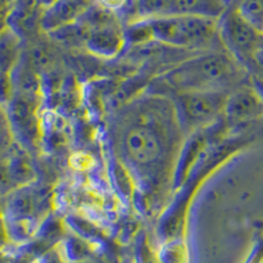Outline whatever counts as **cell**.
Here are the masks:
<instances>
[{"label": "cell", "mask_w": 263, "mask_h": 263, "mask_svg": "<svg viewBox=\"0 0 263 263\" xmlns=\"http://www.w3.org/2000/svg\"><path fill=\"white\" fill-rule=\"evenodd\" d=\"M39 100L40 96L13 92L6 105L16 142L27 150L36 147L41 140Z\"/></svg>", "instance_id": "obj_5"}, {"label": "cell", "mask_w": 263, "mask_h": 263, "mask_svg": "<svg viewBox=\"0 0 263 263\" xmlns=\"http://www.w3.org/2000/svg\"><path fill=\"white\" fill-rule=\"evenodd\" d=\"M9 238L8 230H7L6 221H4L3 211H2V206H0V246L3 245L4 242H7Z\"/></svg>", "instance_id": "obj_17"}, {"label": "cell", "mask_w": 263, "mask_h": 263, "mask_svg": "<svg viewBox=\"0 0 263 263\" xmlns=\"http://www.w3.org/2000/svg\"><path fill=\"white\" fill-rule=\"evenodd\" d=\"M128 0H98L99 6H102L103 8L108 9V11H116L124 7Z\"/></svg>", "instance_id": "obj_16"}, {"label": "cell", "mask_w": 263, "mask_h": 263, "mask_svg": "<svg viewBox=\"0 0 263 263\" xmlns=\"http://www.w3.org/2000/svg\"><path fill=\"white\" fill-rule=\"evenodd\" d=\"M263 116V96L254 88L243 87L228 96L224 119L230 125L246 124Z\"/></svg>", "instance_id": "obj_6"}, {"label": "cell", "mask_w": 263, "mask_h": 263, "mask_svg": "<svg viewBox=\"0 0 263 263\" xmlns=\"http://www.w3.org/2000/svg\"><path fill=\"white\" fill-rule=\"evenodd\" d=\"M227 100L224 91H190L177 95L180 117L192 129H203L224 116Z\"/></svg>", "instance_id": "obj_4"}, {"label": "cell", "mask_w": 263, "mask_h": 263, "mask_svg": "<svg viewBox=\"0 0 263 263\" xmlns=\"http://www.w3.org/2000/svg\"><path fill=\"white\" fill-rule=\"evenodd\" d=\"M138 12L144 18L162 17L170 13V8L174 0H136Z\"/></svg>", "instance_id": "obj_15"}, {"label": "cell", "mask_w": 263, "mask_h": 263, "mask_svg": "<svg viewBox=\"0 0 263 263\" xmlns=\"http://www.w3.org/2000/svg\"><path fill=\"white\" fill-rule=\"evenodd\" d=\"M21 39L11 28L0 30V75H11L21 57Z\"/></svg>", "instance_id": "obj_12"}, {"label": "cell", "mask_w": 263, "mask_h": 263, "mask_svg": "<svg viewBox=\"0 0 263 263\" xmlns=\"http://www.w3.org/2000/svg\"><path fill=\"white\" fill-rule=\"evenodd\" d=\"M88 7L90 0H57L50 7L44 9L40 17V25L44 30L51 33L77 23Z\"/></svg>", "instance_id": "obj_8"}, {"label": "cell", "mask_w": 263, "mask_h": 263, "mask_svg": "<svg viewBox=\"0 0 263 263\" xmlns=\"http://www.w3.org/2000/svg\"><path fill=\"white\" fill-rule=\"evenodd\" d=\"M241 75V65L227 51L204 54L180 63L163 75V81L177 92L224 91Z\"/></svg>", "instance_id": "obj_1"}, {"label": "cell", "mask_w": 263, "mask_h": 263, "mask_svg": "<svg viewBox=\"0 0 263 263\" xmlns=\"http://www.w3.org/2000/svg\"><path fill=\"white\" fill-rule=\"evenodd\" d=\"M227 9V0H174L167 16H197L220 20Z\"/></svg>", "instance_id": "obj_11"}, {"label": "cell", "mask_w": 263, "mask_h": 263, "mask_svg": "<svg viewBox=\"0 0 263 263\" xmlns=\"http://www.w3.org/2000/svg\"><path fill=\"white\" fill-rule=\"evenodd\" d=\"M4 167L13 190L30 185L36 179V171L29 158L28 150L16 142L12 150L3 158Z\"/></svg>", "instance_id": "obj_10"}, {"label": "cell", "mask_w": 263, "mask_h": 263, "mask_svg": "<svg viewBox=\"0 0 263 263\" xmlns=\"http://www.w3.org/2000/svg\"><path fill=\"white\" fill-rule=\"evenodd\" d=\"M15 145L16 140L12 128H11L6 107L0 104V159H3Z\"/></svg>", "instance_id": "obj_14"}, {"label": "cell", "mask_w": 263, "mask_h": 263, "mask_svg": "<svg viewBox=\"0 0 263 263\" xmlns=\"http://www.w3.org/2000/svg\"><path fill=\"white\" fill-rule=\"evenodd\" d=\"M37 4H39V7H42V8L45 9L48 8V7H50L51 4H54L57 0H36Z\"/></svg>", "instance_id": "obj_18"}, {"label": "cell", "mask_w": 263, "mask_h": 263, "mask_svg": "<svg viewBox=\"0 0 263 263\" xmlns=\"http://www.w3.org/2000/svg\"><path fill=\"white\" fill-rule=\"evenodd\" d=\"M236 8L246 21L263 32V0H239Z\"/></svg>", "instance_id": "obj_13"}, {"label": "cell", "mask_w": 263, "mask_h": 263, "mask_svg": "<svg viewBox=\"0 0 263 263\" xmlns=\"http://www.w3.org/2000/svg\"><path fill=\"white\" fill-rule=\"evenodd\" d=\"M86 44L96 55L115 57L125 44V36L115 21H109L87 29Z\"/></svg>", "instance_id": "obj_9"}, {"label": "cell", "mask_w": 263, "mask_h": 263, "mask_svg": "<svg viewBox=\"0 0 263 263\" xmlns=\"http://www.w3.org/2000/svg\"><path fill=\"white\" fill-rule=\"evenodd\" d=\"M146 20L153 41L174 48H205L220 39L218 20L213 18L170 15Z\"/></svg>", "instance_id": "obj_2"}, {"label": "cell", "mask_w": 263, "mask_h": 263, "mask_svg": "<svg viewBox=\"0 0 263 263\" xmlns=\"http://www.w3.org/2000/svg\"><path fill=\"white\" fill-rule=\"evenodd\" d=\"M218 36L228 53L241 66L250 70L263 46V32L246 21L237 8H228L218 20Z\"/></svg>", "instance_id": "obj_3"}, {"label": "cell", "mask_w": 263, "mask_h": 263, "mask_svg": "<svg viewBox=\"0 0 263 263\" xmlns=\"http://www.w3.org/2000/svg\"><path fill=\"white\" fill-rule=\"evenodd\" d=\"M124 150L132 162L144 166L158 158L161 144L153 129L136 125L124 136Z\"/></svg>", "instance_id": "obj_7"}]
</instances>
